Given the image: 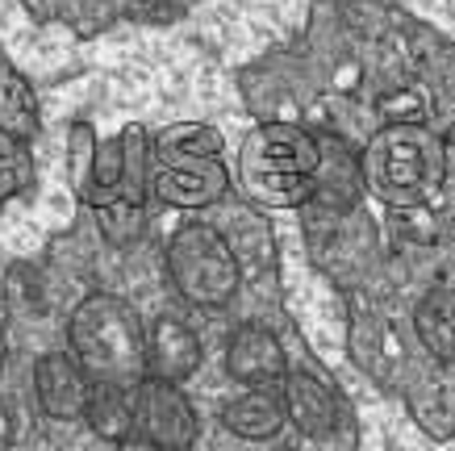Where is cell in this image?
<instances>
[{"mask_svg": "<svg viewBox=\"0 0 455 451\" xmlns=\"http://www.w3.org/2000/svg\"><path fill=\"white\" fill-rule=\"evenodd\" d=\"M71 356L92 376V384H122L139 389L147 368V330L139 314L113 293H92L71 314Z\"/></svg>", "mask_w": 455, "mask_h": 451, "instance_id": "6da1fadb", "label": "cell"}, {"mask_svg": "<svg viewBox=\"0 0 455 451\" xmlns=\"http://www.w3.org/2000/svg\"><path fill=\"white\" fill-rule=\"evenodd\" d=\"M167 276L184 301H193L201 310H218L238 293V260L230 243L213 226H180L167 243Z\"/></svg>", "mask_w": 455, "mask_h": 451, "instance_id": "7a4b0ae2", "label": "cell"}, {"mask_svg": "<svg viewBox=\"0 0 455 451\" xmlns=\"http://www.w3.org/2000/svg\"><path fill=\"white\" fill-rule=\"evenodd\" d=\"M134 418H139V435L159 443L164 451L193 447L196 435H201L196 410H193V401L184 397V389L167 381H155V376H147L134 389Z\"/></svg>", "mask_w": 455, "mask_h": 451, "instance_id": "3957f363", "label": "cell"}, {"mask_svg": "<svg viewBox=\"0 0 455 451\" xmlns=\"http://www.w3.org/2000/svg\"><path fill=\"white\" fill-rule=\"evenodd\" d=\"M226 372L247 389H276L289 376V359L272 330L238 326L226 342Z\"/></svg>", "mask_w": 455, "mask_h": 451, "instance_id": "277c9868", "label": "cell"}, {"mask_svg": "<svg viewBox=\"0 0 455 451\" xmlns=\"http://www.w3.org/2000/svg\"><path fill=\"white\" fill-rule=\"evenodd\" d=\"M34 389H38V406L59 423L84 418L88 414V397H92V376L80 368V359L68 351H51L38 359L34 372Z\"/></svg>", "mask_w": 455, "mask_h": 451, "instance_id": "5b68a950", "label": "cell"}, {"mask_svg": "<svg viewBox=\"0 0 455 451\" xmlns=\"http://www.w3.org/2000/svg\"><path fill=\"white\" fill-rule=\"evenodd\" d=\"M314 201L326 209H351L363 189V172H359L355 150L343 138L317 134V164H314Z\"/></svg>", "mask_w": 455, "mask_h": 451, "instance_id": "8992f818", "label": "cell"}, {"mask_svg": "<svg viewBox=\"0 0 455 451\" xmlns=\"http://www.w3.org/2000/svg\"><path fill=\"white\" fill-rule=\"evenodd\" d=\"M147 368L155 381H188L201 368V339L193 334V326L172 314L155 318V326L147 330Z\"/></svg>", "mask_w": 455, "mask_h": 451, "instance_id": "52a82bcc", "label": "cell"}, {"mask_svg": "<svg viewBox=\"0 0 455 451\" xmlns=\"http://www.w3.org/2000/svg\"><path fill=\"white\" fill-rule=\"evenodd\" d=\"M280 397H284V410H289V423L309 439H326L339 426V406H334L331 389L317 381L314 372H289L284 384H280Z\"/></svg>", "mask_w": 455, "mask_h": 451, "instance_id": "ba28073f", "label": "cell"}, {"mask_svg": "<svg viewBox=\"0 0 455 451\" xmlns=\"http://www.w3.org/2000/svg\"><path fill=\"white\" fill-rule=\"evenodd\" d=\"M226 192V172L213 159H167L159 172V197L167 205H209Z\"/></svg>", "mask_w": 455, "mask_h": 451, "instance_id": "9c48e42d", "label": "cell"}, {"mask_svg": "<svg viewBox=\"0 0 455 451\" xmlns=\"http://www.w3.org/2000/svg\"><path fill=\"white\" fill-rule=\"evenodd\" d=\"M221 423L230 426L238 439L263 443V439L280 435V426L289 423V410H284V397L272 393V389H247V393H238L226 401Z\"/></svg>", "mask_w": 455, "mask_h": 451, "instance_id": "30bf717a", "label": "cell"}, {"mask_svg": "<svg viewBox=\"0 0 455 451\" xmlns=\"http://www.w3.org/2000/svg\"><path fill=\"white\" fill-rule=\"evenodd\" d=\"M88 426L109 443H125V439L139 435V418H134V389L122 384H92L88 397Z\"/></svg>", "mask_w": 455, "mask_h": 451, "instance_id": "8fae6325", "label": "cell"}, {"mask_svg": "<svg viewBox=\"0 0 455 451\" xmlns=\"http://www.w3.org/2000/svg\"><path fill=\"white\" fill-rule=\"evenodd\" d=\"M418 339L435 359H455V288L439 285L418 301Z\"/></svg>", "mask_w": 455, "mask_h": 451, "instance_id": "7c38bea8", "label": "cell"}, {"mask_svg": "<svg viewBox=\"0 0 455 451\" xmlns=\"http://www.w3.org/2000/svg\"><path fill=\"white\" fill-rule=\"evenodd\" d=\"M97 176V147H92V130L88 125H76L71 134V180L76 189L88 192V180Z\"/></svg>", "mask_w": 455, "mask_h": 451, "instance_id": "4fadbf2b", "label": "cell"}, {"mask_svg": "<svg viewBox=\"0 0 455 451\" xmlns=\"http://www.w3.org/2000/svg\"><path fill=\"white\" fill-rule=\"evenodd\" d=\"M117 451H164V447H159V443H151V439L134 435V439H125V443H117Z\"/></svg>", "mask_w": 455, "mask_h": 451, "instance_id": "5bb4252c", "label": "cell"}]
</instances>
